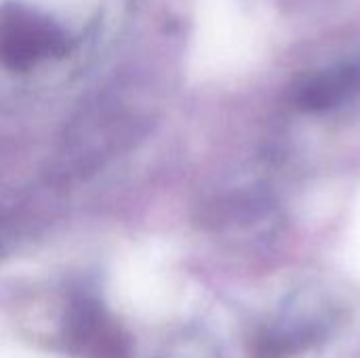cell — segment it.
Listing matches in <instances>:
<instances>
[{"label":"cell","instance_id":"6da1fadb","mask_svg":"<svg viewBox=\"0 0 360 358\" xmlns=\"http://www.w3.org/2000/svg\"><path fill=\"white\" fill-rule=\"evenodd\" d=\"M360 93L359 65H338L308 78L295 95L300 108L308 112L333 110Z\"/></svg>","mask_w":360,"mask_h":358}]
</instances>
